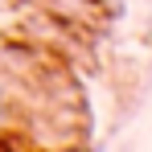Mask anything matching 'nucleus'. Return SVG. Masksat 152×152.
<instances>
[]
</instances>
